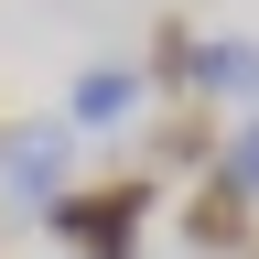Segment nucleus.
Returning <instances> with one entry per match:
<instances>
[{"instance_id": "nucleus-1", "label": "nucleus", "mask_w": 259, "mask_h": 259, "mask_svg": "<svg viewBox=\"0 0 259 259\" xmlns=\"http://www.w3.org/2000/svg\"><path fill=\"white\" fill-rule=\"evenodd\" d=\"M151 205H162V173H108V184H65L44 227L65 238V259H141Z\"/></svg>"}, {"instance_id": "nucleus-2", "label": "nucleus", "mask_w": 259, "mask_h": 259, "mask_svg": "<svg viewBox=\"0 0 259 259\" xmlns=\"http://www.w3.org/2000/svg\"><path fill=\"white\" fill-rule=\"evenodd\" d=\"M65 184H76V130H65V119H11V130H0V205H32V216H44Z\"/></svg>"}, {"instance_id": "nucleus-3", "label": "nucleus", "mask_w": 259, "mask_h": 259, "mask_svg": "<svg viewBox=\"0 0 259 259\" xmlns=\"http://www.w3.org/2000/svg\"><path fill=\"white\" fill-rule=\"evenodd\" d=\"M184 97H205L216 119H259V44H248V32H205Z\"/></svg>"}, {"instance_id": "nucleus-4", "label": "nucleus", "mask_w": 259, "mask_h": 259, "mask_svg": "<svg viewBox=\"0 0 259 259\" xmlns=\"http://www.w3.org/2000/svg\"><path fill=\"white\" fill-rule=\"evenodd\" d=\"M173 227H184V248H194V259H248V238H259V205H238L227 184H194Z\"/></svg>"}, {"instance_id": "nucleus-5", "label": "nucleus", "mask_w": 259, "mask_h": 259, "mask_svg": "<svg viewBox=\"0 0 259 259\" xmlns=\"http://www.w3.org/2000/svg\"><path fill=\"white\" fill-rule=\"evenodd\" d=\"M141 97H151L141 65H87V76L65 87V130H130V119H141Z\"/></svg>"}, {"instance_id": "nucleus-6", "label": "nucleus", "mask_w": 259, "mask_h": 259, "mask_svg": "<svg viewBox=\"0 0 259 259\" xmlns=\"http://www.w3.org/2000/svg\"><path fill=\"white\" fill-rule=\"evenodd\" d=\"M216 141H227V119L205 108V97H173L162 130H151V162L162 173H216Z\"/></svg>"}, {"instance_id": "nucleus-7", "label": "nucleus", "mask_w": 259, "mask_h": 259, "mask_svg": "<svg viewBox=\"0 0 259 259\" xmlns=\"http://www.w3.org/2000/svg\"><path fill=\"white\" fill-rule=\"evenodd\" d=\"M205 184H227L238 205H259V119H227V141H216V173Z\"/></svg>"}, {"instance_id": "nucleus-8", "label": "nucleus", "mask_w": 259, "mask_h": 259, "mask_svg": "<svg viewBox=\"0 0 259 259\" xmlns=\"http://www.w3.org/2000/svg\"><path fill=\"white\" fill-rule=\"evenodd\" d=\"M194 54H205V32H194V22H162V32H151V76L173 87V97L194 87Z\"/></svg>"}, {"instance_id": "nucleus-9", "label": "nucleus", "mask_w": 259, "mask_h": 259, "mask_svg": "<svg viewBox=\"0 0 259 259\" xmlns=\"http://www.w3.org/2000/svg\"><path fill=\"white\" fill-rule=\"evenodd\" d=\"M248 259H259V238H248Z\"/></svg>"}]
</instances>
